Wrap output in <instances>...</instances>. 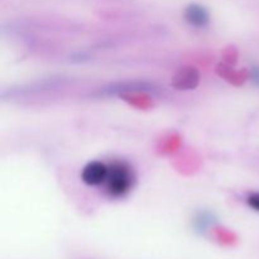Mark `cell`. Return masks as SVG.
<instances>
[{"label":"cell","mask_w":259,"mask_h":259,"mask_svg":"<svg viewBox=\"0 0 259 259\" xmlns=\"http://www.w3.org/2000/svg\"><path fill=\"white\" fill-rule=\"evenodd\" d=\"M247 204L250 209L259 212V192H250L247 196Z\"/></svg>","instance_id":"30bf717a"},{"label":"cell","mask_w":259,"mask_h":259,"mask_svg":"<svg viewBox=\"0 0 259 259\" xmlns=\"http://www.w3.org/2000/svg\"><path fill=\"white\" fill-rule=\"evenodd\" d=\"M214 233H215V238L218 239V242L222 243V244H225V245H232L235 243V235L234 233H232L230 230L228 229H224V228H215L214 229Z\"/></svg>","instance_id":"9c48e42d"},{"label":"cell","mask_w":259,"mask_h":259,"mask_svg":"<svg viewBox=\"0 0 259 259\" xmlns=\"http://www.w3.org/2000/svg\"><path fill=\"white\" fill-rule=\"evenodd\" d=\"M185 20L189 23L191 27L197 28V29H202V28L207 27L210 23V14L207 12L206 8L199 4H190L189 7L185 9L184 13Z\"/></svg>","instance_id":"5b68a950"},{"label":"cell","mask_w":259,"mask_h":259,"mask_svg":"<svg viewBox=\"0 0 259 259\" xmlns=\"http://www.w3.org/2000/svg\"><path fill=\"white\" fill-rule=\"evenodd\" d=\"M218 75L222 76L227 81L234 85H242L245 81V78H249V72L245 71H235L233 70L230 66L225 65V63H219L217 67Z\"/></svg>","instance_id":"52a82bcc"},{"label":"cell","mask_w":259,"mask_h":259,"mask_svg":"<svg viewBox=\"0 0 259 259\" xmlns=\"http://www.w3.org/2000/svg\"><path fill=\"white\" fill-rule=\"evenodd\" d=\"M215 222H217V218L211 211L201 210L197 214H195L194 219H192V228L199 234H205L215 224Z\"/></svg>","instance_id":"8992f818"},{"label":"cell","mask_w":259,"mask_h":259,"mask_svg":"<svg viewBox=\"0 0 259 259\" xmlns=\"http://www.w3.org/2000/svg\"><path fill=\"white\" fill-rule=\"evenodd\" d=\"M121 98L125 101H128L131 105L137 106V108L141 109H147L152 105L151 100L147 96V93H132V94H125V95H121Z\"/></svg>","instance_id":"ba28073f"},{"label":"cell","mask_w":259,"mask_h":259,"mask_svg":"<svg viewBox=\"0 0 259 259\" xmlns=\"http://www.w3.org/2000/svg\"><path fill=\"white\" fill-rule=\"evenodd\" d=\"M109 166L101 161H91L86 164L81 172V180L88 186H100L106 181Z\"/></svg>","instance_id":"3957f363"},{"label":"cell","mask_w":259,"mask_h":259,"mask_svg":"<svg viewBox=\"0 0 259 259\" xmlns=\"http://www.w3.org/2000/svg\"><path fill=\"white\" fill-rule=\"evenodd\" d=\"M158 91V86L151 81L124 80L108 83V85L98 89L95 93H93V96H95V98H111V96H121L132 93L157 94Z\"/></svg>","instance_id":"7a4b0ae2"},{"label":"cell","mask_w":259,"mask_h":259,"mask_svg":"<svg viewBox=\"0 0 259 259\" xmlns=\"http://www.w3.org/2000/svg\"><path fill=\"white\" fill-rule=\"evenodd\" d=\"M200 83V72L192 66L179 68L172 77L171 85L177 90H194Z\"/></svg>","instance_id":"277c9868"},{"label":"cell","mask_w":259,"mask_h":259,"mask_svg":"<svg viewBox=\"0 0 259 259\" xmlns=\"http://www.w3.org/2000/svg\"><path fill=\"white\" fill-rule=\"evenodd\" d=\"M249 78L254 86L259 88V65H254L249 71Z\"/></svg>","instance_id":"8fae6325"},{"label":"cell","mask_w":259,"mask_h":259,"mask_svg":"<svg viewBox=\"0 0 259 259\" xmlns=\"http://www.w3.org/2000/svg\"><path fill=\"white\" fill-rule=\"evenodd\" d=\"M136 182L133 167L123 159H116L109 164L105 181V192L111 199H120L128 195Z\"/></svg>","instance_id":"6da1fadb"}]
</instances>
